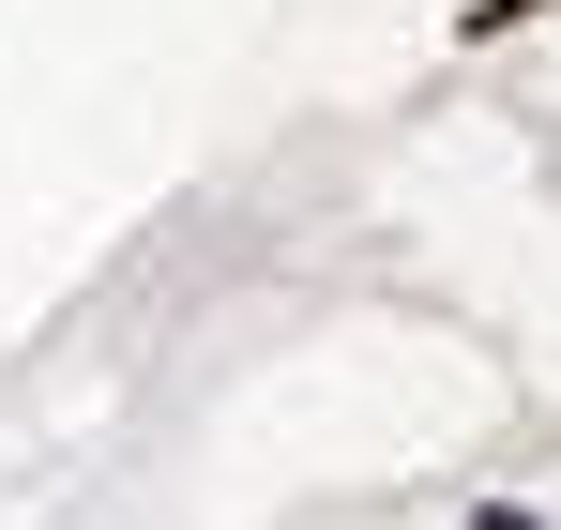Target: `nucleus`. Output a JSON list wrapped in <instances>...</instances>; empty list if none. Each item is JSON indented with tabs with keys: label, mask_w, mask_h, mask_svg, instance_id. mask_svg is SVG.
I'll use <instances>...</instances> for the list:
<instances>
[{
	"label": "nucleus",
	"mask_w": 561,
	"mask_h": 530,
	"mask_svg": "<svg viewBox=\"0 0 561 530\" xmlns=\"http://www.w3.org/2000/svg\"><path fill=\"white\" fill-rule=\"evenodd\" d=\"M516 15H547V0H485V15H470V31H516Z\"/></svg>",
	"instance_id": "1"
}]
</instances>
